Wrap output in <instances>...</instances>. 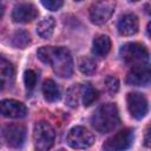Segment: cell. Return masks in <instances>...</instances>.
Listing matches in <instances>:
<instances>
[{"mask_svg":"<svg viewBox=\"0 0 151 151\" xmlns=\"http://www.w3.org/2000/svg\"><path fill=\"white\" fill-rule=\"evenodd\" d=\"M2 134L8 146L19 149L26 140V127L21 124H8L4 127Z\"/></svg>","mask_w":151,"mask_h":151,"instance_id":"obj_9","label":"cell"},{"mask_svg":"<svg viewBox=\"0 0 151 151\" xmlns=\"http://www.w3.org/2000/svg\"><path fill=\"white\" fill-rule=\"evenodd\" d=\"M134 139L132 129H123L107 138L103 144V151H126Z\"/></svg>","mask_w":151,"mask_h":151,"instance_id":"obj_5","label":"cell"},{"mask_svg":"<svg viewBox=\"0 0 151 151\" xmlns=\"http://www.w3.org/2000/svg\"><path fill=\"white\" fill-rule=\"evenodd\" d=\"M38 58L50 65L54 73L61 78H71L73 74V59L70 51L65 47L42 46L37 51Z\"/></svg>","mask_w":151,"mask_h":151,"instance_id":"obj_1","label":"cell"},{"mask_svg":"<svg viewBox=\"0 0 151 151\" xmlns=\"http://www.w3.org/2000/svg\"><path fill=\"white\" fill-rule=\"evenodd\" d=\"M94 136L92 132H90L86 127L84 126H74L72 127L66 137L67 144L76 150H84L88 149L94 144Z\"/></svg>","mask_w":151,"mask_h":151,"instance_id":"obj_6","label":"cell"},{"mask_svg":"<svg viewBox=\"0 0 151 151\" xmlns=\"http://www.w3.org/2000/svg\"><path fill=\"white\" fill-rule=\"evenodd\" d=\"M105 88L110 94L117 93L119 90V80L113 76H109L105 79Z\"/></svg>","mask_w":151,"mask_h":151,"instance_id":"obj_23","label":"cell"},{"mask_svg":"<svg viewBox=\"0 0 151 151\" xmlns=\"http://www.w3.org/2000/svg\"><path fill=\"white\" fill-rule=\"evenodd\" d=\"M4 13H5V5L0 1V18H2Z\"/></svg>","mask_w":151,"mask_h":151,"instance_id":"obj_26","label":"cell"},{"mask_svg":"<svg viewBox=\"0 0 151 151\" xmlns=\"http://www.w3.org/2000/svg\"><path fill=\"white\" fill-rule=\"evenodd\" d=\"M78 67L81 73H84L86 76H91L96 72L97 63L94 61V59H92L90 57H81L78 61Z\"/></svg>","mask_w":151,"mask_h":151,"instance_id":"obj_19","label":"cell"},{"mask_svg":"<svg viewBox=\"0 0 151 151\" xmlns=\"http://www.w3.org/2000/svg\"><path fill=\"white\" fill-rule=\"evenodd\" d=\"M38 15H39V12L37 9V7L29 2H24V4L17 5L12 12V19L19 24L31 22Z\"/></svg>","mask_w":151,"mask_h":151,"instance_id":"obj_12","label":"cell"},{"mask_svg":"<svg viewBox=\"0 0 151 151\" xmlns=\"http://www.w3.org/2000/svg\"><path fill=\"white\" fill-rule=\"evenodd\" d=\"M114 12V2L98 1L90 7V20L94 25H103L112 17Z\"/></svg>","mask_w":151,"mask_h":151,"instance_id":"obj_8","label":"cell"},{"mask_svg":"<svg viewBox=\"0 0 151 151\" xmlns=\"http://www.w3.org/2000/svg\"><path fill=\"white\" fill-rule=\"evenodd\" d=\"M54 27H55V20L52 17H48V18H45L38 22L37 33L42 39H48L52 37V34L54 32Z\"/></svg>","mask_w":151,"mask_h":151,"instance_id":"obj_17","label":"cell"},{"mask_svg":"<svg viewBox=\"0 0 151 151\" xmlns=\"http://www.w3.org/2000/svg\"><path fill=\"white\" fill-rule=\"evenodd\" d=\"M42 93H44V98L50 103H54V101L59 100L61 97V92H60L59 86L52 79H47L44 81Z\"/></svg>","mask_w":151,"mask_h":151,"instance_id":"obj_16","label":"cell"},{"mask_svg":"<svg viewBox=\"0 0 151 151\" xmlns=\"http://www.w3.org/2000/svg\"><path fill=\"white\" fill-rule=\"evenodd\" d=\"M127 103V110L130 114L134 119H143L147 111H149V104L146 97L140 92H130L126 97Z\"/></svg>","mask_w":151,"mask_h":151,"instance_id":"obj_7","label":"cell"},{"mask_svg":"<svg viewBox=\"0 0 151 151\" xmlns=\"http://www.w3.org/2000/svg\"><path fill=\"white\" fill-rule=\"evenodd\" d=\"M29 41V34L26 31H17L12 37V45L17 48H25Z\"/></svg>","mask_w":151,"mask_h":151,"instance_id":"obj_21","label":"cell"},{"mask_svg":"<svg viewBox=\"0 0 151 151\" xmlns=\"http://www.w3.org/2000/svg\"><path fill=\"white\" fill-rule=\"evenodd\" d=\"M119 53L122 59L132 66L146 65L149 61V51L139 42H127L123 45Z\"/></svg>","mask_w":151,"mask_h":151,"instance_id":"obj_3","label":"cell"},{"mask_svg":"<svg viewBox=\"0 0 151 151\" xmlns=\"http://www.w3.org/2000/svg\"><path fill=\"white\" fill-rule=\"evenodd\" d=\"M0 114L12 119H20L27 114V107L19 100L4 99L0 101Z\"/></svg>","mask_w":151,"mask_h":151,"instance_id":"obj_10","label":"cell"},{"mask_svg":"<svg viewBox=\"0 0 151 151\" xmlns=\"http://www.w3.org/2000/svg\"><path fill=\"white\" fill-rule=\"evenodd\" d=\"M60 151H64V150H60Z\"/></svg>","mask_w":151,"mask_h":151,"instance_id":"obj_27","label":"cell"},{"mask_svg":"<svg viewBox=\"0 0 151 151\" xmlns=\"http://www.w3.org/2000/svg\"><path fill=\"white\" fill-rule=\"evenodd\" d=\"M91 124L96 131L107 133L119 124V113L116 104L107 103L100 105L91 117Z\"/></svg>","mask_w":151,"mask_h":151,"instance_id":"obj_2","label":"cell"},{"mask_svg":"<svg viewBox=\"0 0 151 151\" xmlns=\"http://www.w3.org/2000/svg\"><path fill=\"white\" fill-rule=\"evenodd\" d=\"M80 90H81L80 85H73L67 90V92H66V104L70 107L76 109L78 106L79 99H80Z\"/></svg>","mask_w":151,"mask_h":151,"instance_id":"obj_20","label":"cell"},{"mask_svg":"<svg viewBox=\"0 0 151 151\" xmlns=\"http://www.w3.org/2000/svg\"><path fill=\"white\" fill-rule=\"evenodd\" d=\"M151 73L149 65L133 66L126 76V84L133 86H147L150 84Z\"/></svg>","mask_w":151,"mask_h":151,"instance_id":"obj_11","label":"cell"},{"mask_svg":"<svg viewBox=\"0 0 151 151\" xmlns=\"http://www.w3.org/2000/svg\"><path fill=\"white\" fill-rule=\"evenodd\" d=\"M80 96H81L83 105L87 107V106H91L98 99L99 93H98V91L91 84H85V85L81 86Z\"/></svg>","mask_w":151,"mask_h":151,"instance_id":"obj_18","label":"cell"},{"mask_svg":"<svg viewBox=\"0 0 151 151\" xmlns=\"http://www.w3.org/2000/svg\"><path fill=\"white\" fill-rule=\"evenodd\" d=\"M14 66L6 59L0 58V90L8 88L14 81Z\"/></svg>","mask_w":151,"mask_h":151,"instance_id":"obj_14","label":"cell"},{"mask_svg":"<svg viewBox=\"0 0 151 151\" xmlns=\"http://www.w3.org/2000/svg\"><path fill=\"white\" fill-rule=\"evenodd\" d=\"M144 144L145 146H150V126H147L146 131H145V139H144Z\"/></svg>","mask_w":151,"mask_h":151,"instance_id":"obj_25","label":"cell"},{"mask_svg":"<svg viewBox=\"0 0 151 151\" xmlns=\"http://www.w3.org/2000/svg\"><path fill=\"white\" fill-rule=\"evenodd\" d=\"M110 50H111V39L107 35L100 34V35H98L93 39L92 52H93L94 55L104 58L109 54Z\"/></svg>","mask_w":151,"mask_h":151,"instance_id":"obj_15","label":"cell"},{"mask_svg":"<svg viewBox=\"0 0 151 151\" xmlns=\"http://www.w3.org/2000/svg\"><path fill=\"white\" fill-rule=\"evenodd\" d=\"M55 133L47 122H38L33 130V143L35 151H50L54 144Z\"/></svg>","mask_w":151,"mask_h":151,"instance_id":"obj_4","label":"cell"},{"mask_svg":"<svg viewBox=\"0 0 151 151\" xmlns=\"http://www.w3.org/2000/svg\"><path fill=\"white\" fill-rule=\"evenodd\" d=\"M41 5L50 11H58L63 7L64 1H61V0H42Z\"/></svg>","mask_w":151,"mask_h":151,"instance_id":"obj_24","label":"cell"},{"mask_svg":"<svg viewBox=\"0 0 151 151\" xmlns=\"http://www.w3.org/2000/svg\"><path fill=\"white\" fill-rule=\"evenodd\" d=\"M138 28H139V20L137 15H134L133 13H126L122 15L117 24V29L119 34L125 37L136 34L138 32Z\"/></svg>","mask_w":151,"mask_h":151,"instance_id":"obj_13","label":"cell"},{"mask_svg":"<svg viewBox=\"0 0 151 151\" xmlns=\"http://www.w3.org/2000/svg\"><path fill=\"white\" fill-rule=\"evenodd\" d=\"M37 80H38V76L33 70H27L24 73V81H25V86L26 90L28 92L33 91L35 85H37Z\"/></svg>","mask_w":151,"mask_h":151,"instance_id":"obj_22","label":"cell"}]
</instances>
